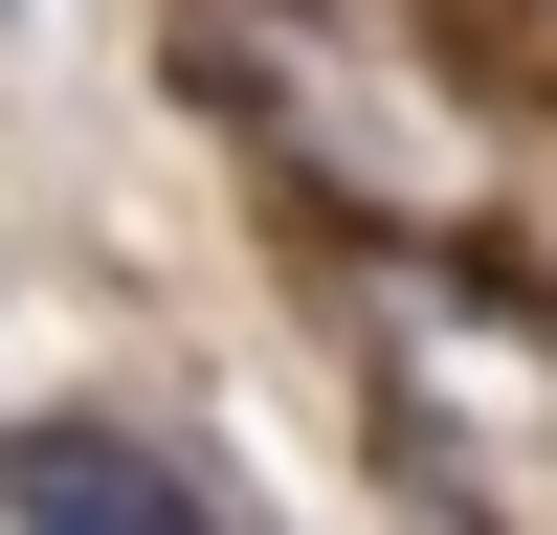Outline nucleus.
I'll return each mask as SVG.
<instances>
[{
	"label": "nucleus",
	"instance_id": "1",
	"mask_svg": "<svg viewBox=\"0 0 557 535\" xmlns=\"http://www.w3.org/2000/svg\"><path fill=\"white\" fill-rule=\"evenodd\" d=\"M201 89L357 223V246H469L491 223V89L401 0H201Z\"/></svg>",
	"mask_w": 557,
	"mask_h": 535
},
{
	"label": "nucleus",
	"instance_id": "3",
	"mask_svg": "<svg viewBox=\"0 0 557 535\" xmlns=\"http://www.w3.org/2000/svg\"><path fill=\"white\" fill-rule=\"evenodd\" d=\"M0 535H246L201 469H178L157 424H112V401H45V424H0Z\"/></svg>",
	"mask_w": 557,
	"mask_h": 535
},
{
	"label": "nucleus",
	"instance_id": "2",
	"mask_svg": "<svg viewBox=\"0 0 557 535\" xmlns=\"http://www.w3.org/2000/svg\"><path fill=\"white\" fill-rule=\"evenodd\" d=\"M357 380L446 513L557 535V312L535 290H491L469 246H357Z\"/></svg>",
	"mask_w": 557,
	"mask_h": 535
}]
</instances>
